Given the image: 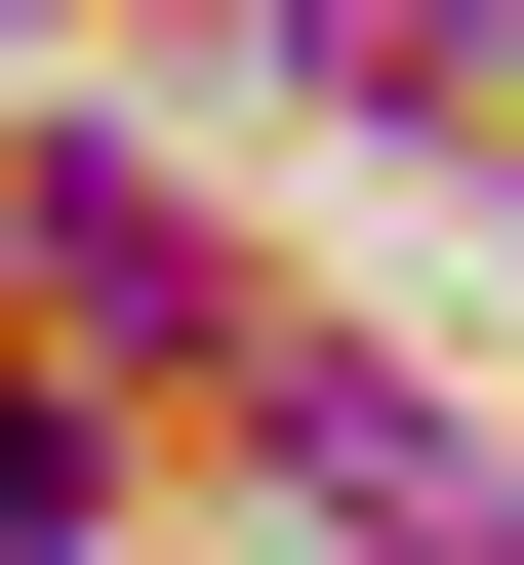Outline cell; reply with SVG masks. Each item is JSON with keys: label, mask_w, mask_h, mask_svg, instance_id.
Instances as JSON below:
<instances>
[{"label": "cell", "mask_w": 524, "mask_h": 565, "mask_svg": "<svg viewBox=\"0 0 524 565\" xmlns=\"http://www.w3.org/2000/svg\"><path fill=\"white\" fill-rule=\"evenodd\" d=\"M0 484H41V404H0Z\"/></svg>", "instance_id": "obj_1"}]
</instances>
